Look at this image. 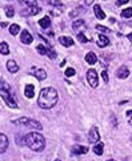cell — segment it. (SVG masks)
Masks as SVG:
<instances>
[{"mask_svg": "<svg viewBox=\"0 0 132 161\" xmlns=\"http://www.w3.org/2000/svg\"><path fill=\"white\" fill-rule=\"evenodd\" d=\"M57 99H59L57 91L52 87H47L40 91L38 104L42 109H51L57 103Z\"/></svg>", "mask_w": 132, "mask_h": 161, "instance_id": "1", "label": "cell"}, {"mask_svg": "<svg viewBox=\"0 0 132 161\" xmlns=\"http://www.w3.org/2000/svg\"><path fill=\"white\" fill-rule=\"evenodd\" d=\"M25 143H27L25 145H28V148L32 149L33 152H42L45 148V139L38 132H31L25 134Z\"/></svg>", "mask_w": 132, "mask_h": 161, "instance_id": "2", "label": "cell"}, {"mask_svg": "<svg viewBox=\"0 0 132 161\" xmlns=\"http://www.w3.org/2000/svg\"><path fill=\"white\" fill-rule=\"evenodd\" d=\"M13 123H15V124H23L25 126H30V128L36 129V131H42L43 129V125L40 124L39 121H36V120H31V119H28V117H22V119L13 120Z\"/></svg>", "mask_w": 132, "mask_h": 161, "instance_id": "3", "label": "cell"}, {"mask_svg": "<svg viewBox=\"0 0 132 161\" xmlns=\"http://www.w3.org/2000/svg\"><path fill=\"white\" fill-rule=\"evenodd\" d=\"M0 96L3 97V100H4L5 104H7L10 108H13V109L18 108V104H16L15 99H13V97L11 96V92H7V91L0 89Z\"/></svg>", "mask_w": 132, "mask_h": 161, "instance_id": "4", "label": "cell"}, {"mask_svg": "<svg viewBox=\"0 0 132 161\" xmlns=\"http://www.w3.org/2000/svg\"><path fill=\"white\" fill-rule=\"evenodd\" d=\"M87 80L88 83H90V85L92 88H96L97 85H99V76H97V72L95 69H88L87 71Z\"/></svg>", "mask_w": 132, "mask_h": 161, "instance_id": "5", "label": "cell"}, {"mask_svg": "<svg viewBox=\"0 0 132 161\" xmlns=\"http://www.w3.org/2000/svg\"><path fill=\"white\" fill-rule=\"evenodd\" d=\"M100 140V134H99V129L96 126H92L88 132V141L92 143V144H97Z\"/></svg>", "mask_w": 132, "mask_h": 161, "instance_id": "6", "label": "cell"}, {"mask_svg": "<svg viewBox=\"0 0 132 161\" xmlns=\"http://www.w3.org/2000/svg\"><path fill=\"white\" fill-rule=\"evenodd\" d=\"M20 40H22L23 44H27L28 45V44H31V43L33 41V37H32V35H31L27 30H23L22 31V35H20Z\"/></svg>", "mask_w": 132, "mask_h": 161, "instance_id": "7", "label": "cell"}, {"mask_svg": "<svg viewBox=\"0 0 132 161\" xmlns=\"http://www.w3.org/2000/svg\"><path fill=\"white\" fill-rule=\"evenodd\" d=\"M117 79H127L130 76V69H128L125 65H122V67L117 69V73H116Z\"/></svg>", "mask_w": 132, "mask_h": 161, "instance_id": "8", "label": "cell"}, {"mask_svg": "<svg viewBox=\"0 0 132 161\" xmlns=\"http://www.w3.org/2000/svg\"><path fill=\"white\" fill-rule=\"evenodd\" d=\"M87 152H88V146H84V145H75L72 148V154H75V156L85 154Z\"/></svg>", "mask_w": 132, "mask_h": 161, "instance_id": "9", "label": "cell"}, {"mask_svg": "<svg viewBox=\"0 0 132 161\" xmlns=\"http://www.w3.org/2000/svg\"><path fill=\"white\" fill-rule=\"evenodd\" d=\"M8 148V139L4 133H0V153H4Z\"/></svg>", "mask_w": 132, "mask_h": 161, "instance_id": "10", "label": "cell"}, {"mask_svg": "<svg viewBox=\"0 0 132 161\" xmlns=\"http://www.w3.org/2000/svg\"><path fill=\"white\" fill-rule=\"evenodd\" d=\"M24 95L27 99H32V97L35 96V87H33L32 84H27L24 88Z\"/></svg>", "mask_w": 132, "mask_h": 161, "instance_id": "11", "label": "cell"}, {"mask_svg": "<svg viewBox=\"0 0 132 161\" xmlns=\"http://www.w3.org/2000/svg\"><path fill=\"white\" fill-rule=\"evenodd\" d=\"M59 41L62 45H64V47H71V45H73V39H71L70 36H60L59 37Z\"/></svg>", "mask_w": 132, "mask_h": 161, "instance_id": "12", "label": "cell"}, {"mask_svg": "<svg viewBox=\"0 0 132 161\" xmlns=\"http://www.w3.org/2000/svg\"><path fill=\"white\" fill-rule=\"evenodd\" d=\"M93 12H95V15H96L97 19H100V20L105 19V13H104V11L102 10V5H99V4L93 5Z\"/></svg>", "mask_w": 132, "mask_h": 161, "instance_id": "13", "label": "cell"}, {"mask_svg": "<svg viewBox=\"0 0 132 161\" xmlns=\"http://www.w3.org/2000/svg\"><path fill=\"white\" fill-rule=\"evenodd\" d=\"M7 69L11 72V73H16L19 71V65L16 64L15 60H8L7 61Z\"/></svg>", "mask_w": 132, "mask_h": 161, "instance_id": "14", "label": "cell"}, {"mask_svg": "<svg viewBox=\"0 0 132 161\" xmlns=\"http://www.w3.org/2000/svg\"><path fill=\"white\" fill-rule=\"evenodd\" d=\"M108 44H110V40L107 39V36H104V35H99V36H97V45H99L100 48L107 47Z\"/></svg>", "mask_w": 132, "mask_h": 161, "instance_id": "15", "label": "cell"}, {"mask_svg": "<svg viewBox=\"0 0 132 161\" xmlns=\"http://www.w3.org/2000/svg\"><path fill=\"white\" fill-rule=\"evenodd\" d=\"M39 25L42 28H44V30H47V28L51 27V18H48V16H45V18L40 19L39 20Z\"/></svg>", "mask_w": 132, "mask_h": 161, "instance_id": "16", "label": "cell"}, {"mask_svg": "<svg viewBox=\"0 0 132 161\" xmlns=\"http://www.w3.org/2000/svg\"><path fill=\"white\" fill-rule=\"evenodd\" d=\"M85 61H87L88 64L93 65L97 61V57H96V55H95L93 52H88L87 55H85Z\"/></svg>", "mask_w": 132, "mask_h": 161, "instance_id": "17", "label": "cell"}, {"mask_svg": "<svg viewBox=\"0 0 132 161\" xmlns=\"http://www.w3.org/2000/svg\"><path fill=\"white\" fill-rule=\"evenodd\" d=\"M103 151H104V144H103V143L99 141V143L96 144V145L93 146V152L97 154V156H102V154H103Z\"/></svg>", "mask_w": 132, "mask_h": 161, "instance_id": "18", "label": "cell"}, {"mask_svg": "<svg viewBox=\"0 0 132 161\" xmlns=\"http://www.w3.org/2000/svg\"><path fill=\"white\" fill-rule=\"evenodd\" d=\"M35 76L38 80L43 81V80L47 79V72H45L44 69H38V71H35Z\"/></svg>", "mask_w": 132, "mask_h": 161, "instance_id": "19", "label": "cell"}, {"mask_svg": "<svg viewBox=\"0 0 132 161\" xmlns=\"http://www.w3.org/2000/svg\"><path fill=\"white\" fill-rule=\"evenodd\" d=\"M36 51H38V53L39 55H43V56H44V55H48V48L45 47V45H43V44H39L38 47H36Z\"/></svg>", "mask_w": 132, "mask_h": 161, "instance_id": "20", "label": "cell"}, {"mask_svg": "<svg viewBox=\"0 0 132 161\" xmlns=\"http://www.w3.org/2000/svg\"><path fill=\"white\" fill-rule=\"evenodd\" d=\"M20 32V27L18 24H11V27H10V33L12 36H16L18 33Z\"/></svg>", "mask_w": 132, "mask_h": 161, "instance_id": "21", "label": "cell"}, {"mask_svg": "<svg viewBox=\"0 0 132 161\" xmlns=\"http://www.w3.org/2000/svg\"><path fill=\"white\" fill-rule=\"evenodd\" d=\"M122 18L123 19H131L132 18V8H125V10H123Z\"/></svg>", "mask_w": 132, "mask_h": 161, "instance_id": "22", "label": "cell"}, {"mask_svg": "<svg viewBox=\"0 0 132 161\" xmlns=\"http://www.w3.org/2000/svg\"><path fill=\"white\" fill-rule=\"evenodd\" d=\"M4 11H5V15H7V18H13V15H15V10H13V7L5 5Z\"/></svg>", "mask_w": 132, "mask_h": 161, "instance_id": "23", "label": "cell"}, {"mask_svg": "<svg viewBox=\"0 0 132 161\" xmlns=\"http://www.w3.org/2000/svg\"><path fill=\"white\" fill-rule=\"evenodd\" d=\"M0 52L3 55H8L10 53V47H8V44L5 41H3L1 44H0Z\"/></svg>", "mask_w": 132, "mask_h": 161, "instance_id": "24", "label": "cell"}, {"mask_svg": "<svg viewBox=\"0 0 132 161\" xmlns=\"http://www.w3.org/2000/svg\"><path fill=\"white\" fill-rule=\"evenodd\" d=\"M38 12H40L39 7H30V11H28V12H24L23 15H36Z\"/></svg>", "mask_w": 132, "mask_h": 161, "instance_id": "25", "label": "cell"}, {"mask_svg": "<svg viewBox=\"0 0 132 161\" xmlns=\"http://www.w3.org/2000/svg\"><path fill=\"white\" fill-rule=\"evenodd\" d=\"M0 89L7 91V92H11V87L8 85V83L5 81V80H1V83H0Z\"/></svg>", "mask_w": 132, "mask_h": 161, "instance_id": "26", "label": "cell"}, {"mask_svg": "<svg viewBox=\"0 0 132 161\" xmlns=\"http://www.w3.org/2000/svg\"><path fill=\"white\" fill-rule=\"evenodd\" d=\"M83 25H84V20H83V19H79V20H76V21H73L72 28H73V30H77L79 27H83Z\"/></svg>", "mask_w": 132, "mask_h": 161, "instance_id": "27", "label": "cell"}, {"mask_svg": "<svg viewBox=\"0 0 132 161\" xmlns=\"http://www.w3.org/2000/svg\"><path fill=\"white\" fill-rule=\"evenodd\" d=\"M64 73H65V76H67V77H72V76H75L76 71L73 69V68H67Z\"/></svg>", "mask_w": 132, "mask_h": 161, "instance_id": "28", "label": "cell"}, {"mask_svg": "<svg viewBox=\"0 0 132 161\" xmlns=\"http://www.w3.org/2000/svg\"><path fill=\"white\" fill-rule=\"evenodd\" d=\"M77 39H79L80 43H87L88 41V39L85 37V35H84V33H82V32L77 33Z\"/></svg>", "mask_w": 132, "mask_h": 161, "instance_id": "29", "label": "cell"}, {"mask_svg": "<svg viewBox=\"0 0 132 161\" xmlns=\"http://www.w3.org/2000/svg\"><path fill=\"white\" fill-rule=\"evenodd\" d=\"M96 30L100 31V32H104V33H108V32H110V30H108L107 27H104V25H96Z\"/></svg>", "mask_w": 132, "mask_h": 161, "instance_id": "30", "label": "cell"}, {"mask_svg": "<svg viewBox=\"0 0 132 161\" xmlns=\"http://www.w3.org/2000/svg\"><path fill=\"white\" fill-rule=\"evenodd\" d=\"M16 143H18L19 145H23V144H27V143H25V136L20 139V136L18 134V136H16Z\"/></svg>", "mask_w": 132, "mask_h": 161, "instance_id": "31", "label": "cell"}, {"mask_svg": "<svg viewBox=\"0 0 132 161\" xmlns=\"http://www.w3.org/2000/svg\"><path fill=\"white\" fill-rule=\"evenodd\" d=\"M24 3L28 7H36V0H24Z\"/></svg>", "mask_w": 132, "mask_h": 161, "instance_id": "32", "label": "cell"}, {"mask_svg": "<svg viewBox=\"0 0 132 161\" xmlns=\"http://www.w3.org/2000/svg\"><path fill=\"white\" fill-rule=\"evenodd\" d=\"M48 56H50V59H56V56H57V55H56V52H55V51H53V49H50V51H48Z\"/></svg>", "mask_w": 132, "mask_h": 161, "instance_id": "33", "label": "cell"}, {"mask_svg": "<svg viewBox=\"0 0 132 161\" xmlns=\"http://www.w3.org/2000/svg\"><path fill=\"white\" fill-rule=\"evenodd\" d=\"M102 76H103V80H104L105 83H108V81H110V77H108L107 71H103V72H102Z\"/></svg>", "mask_w": 132, "mask_h": 161, "instance_id": "34", "label": "cell"}, {"mask_svg": "<svg viewBox=\"0 0 132 161\" xmlns=\"http://www.w3.org/2000/svg\"><path fill=\"white\" fill-rule=\"evenodd\" d=\"M48 3H50V4H52V5H57V7H63L62 3L57 1V0H48Z\"/></svg>", "mask_w": 132, "mask_h": 161, "instance_id": "35", "label": "cell"}, {"mask_svg": "<svg viewBox=\"0 0 132 161\" xmlns=\"http://www.w3.org/2000/svg\"><path fill=\"white\" fill-rule=\"evenodd\" d=\"M127 119H128V123L132 125V111H128L127 112Z\"/></svg>", "mask_w": 132, "mask_h": 161, "instance_id": "36", "label": "cell"}, {"mask_svg": "<svg viewBox=\"0 0 132 161\" xmlns=\"http://www.w3.org/2000/svg\"><path fill=\"white\" fill-rule=\"evenodd\" d=\"M125 3H128V0H116V5H117V7H120V5L125 4Z\"/></svg>", "mask_w": 132, "mask_h": 161, "instance_id": "37", "label": "cell"}, {"mask_svg": "<svg viewBox=\"0 0 132 161\" xmlns=\"http://www.w3.org/2000/svg\"><path fill=\"white\" fill-rule=\"evenodd\" d=\"M92 1H93V0H85V4H92Z\"/></svg>", "mask_w": 132, "mask_h": 161, "instance_id": "38", "label": "cell"}, {"mask_svg": "<svg viewBox=\"0 0 132 161\" xmlns=\"http://www.w3.org/2000/svg\"><path fill=\"white\" fill-rule=\"evenodd\" d=\"M128 40L132 43V33H128Z\"/></svg>", "mask_w": 132, "mask_h": 161, "instance_id": "39", "label": "cell"}, {"mask_svg": "<svg viewBox=\"0 0 132 161\" xmlns=\"http://www.w3.org/2000/svg\"><path fill=\"white\" fill-rule=\"evenodd\" d=\"M64 65H65V60H64V61L60 63V67H64Z\"/></svg>", "mask_w": 132, "mask_h": 161, "instance_id": "40", "label": "cell"}, {"mask_svg": "<svg viewBox=\"0 0 132 161\" xmlns=\"http://www.w3.org/2000/svg\"><path fill=\"white\" fill-rule=\"evenodd\" d=\"M107 161H116V160H112V159H111V160H107Z\"/></svg>", "mask_w": 132, "mask_h": 161, "instance_id": "41", "label": "cell"}, {"mask_svg": "<svg viewBox=\"0 0 132 161\" xmlns=\"http://www.w3.org/2000/svg\"><path fill=\"white\" fill-rule=\"evenodd\" d=\"M56 161H62V160H59V159H57V160H56Z\"/></svg>", "mask_w": 132, "mask_h": 161, "instance_id": "42", "label": "cell"}]
</instances>
